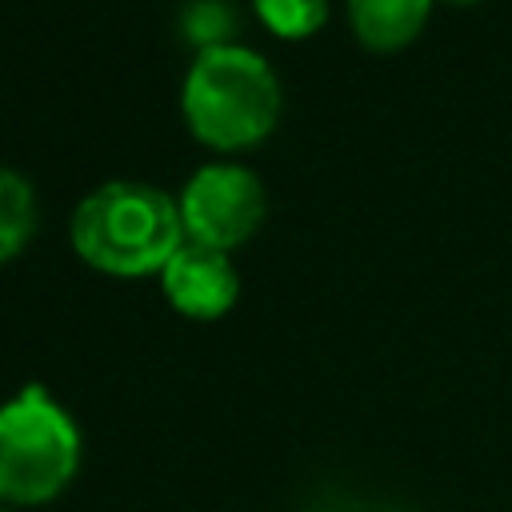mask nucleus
Returning a JSON list of instances; mask_svg holds the SVG:
<instances>
[{"mask_svg": "<svg viewBox=\"0 0 512 512\" xmlns=\"http://www.w3.org/2000/svg\"><path fill=\"white\" fill-rule=\"evenodd\" d=\"M256 12L280 36H308L324 24L328 0H256Z\"/></svg>", "mask_w": 512, "mask_h": 512, "instance_id": "6e6552de", "label": "nucleus"}, {"mask_svg": "<svg viewBox=\"0 0 512 512\" xmlns=\"http://www.w3.org/2000/svg\"><path fill=\"white\" fill-rule=\"evenodd\" d=\"M36 228V192L16 168H0V260L16 256Z\"/></svg>", "mask_w": 512, "mask_h": 512, "instance_id": "0eeeda50", "label": "nucleus"}, {"mask_svg": "<svg viewBox=\"0 0 512 512\" xmlns=\"http://www.w3.org/2000/svg\"><path fill=\"white\" fill-rule=\"evenodd\" d=\"M80 464V432L72 416L48 396V388L28 384L8 404H0V500L4 504H44L64 492Z\"/></svg>", "mask_w": 512, "mask_h": 512, "instance_id": "7ed1b4c3", "label": "nucleus"}, {"mask_svg": "<svg viewBox=\"0 0 512 512\" xmlns=\"http://www.w3.org/2000/svg\"><path fill=\"white\" fill-rule=\"evenodd\" d=\"M76 252L116 276L160 272L164 260L184 244L180 204L144 180H104L72 212Z\"/></svg>", "mask_w": 512, "mask_h": 512, "instance_id": "f257e3e1", "label": "nucleus"}, {"mask_svg": "<svg viewBox=\"0 0 512 512\" xmlns=\"http://www.w3.org/2000/svg\"><path fill=\"white\" fill-rule=\"evenodd\" d=\"M160 284H164V296L184 316H200V320L228 312L236 292H240V276H236L228 252L212 248V244H200V240H188V236L164 260Z\"/></svg>", "mask_w": 512, "mask_h": 512, "instance_id": "39448f33", "label": "nucleus"}, {"mask_svg": "<svg viewBox=\"0 0 512 512\" xmlns=\"http://www.w3.org/2000/svg\"><path fill=\"white\" fill-rule=\"evenodd\" d=\"M180 104L200 140L240 148L272 132L280 116V80L256 48L212 40L188 64Z\"/></svg>", "mask_w": 512, "mask_h": 512, "instance_id": "f03ea898", "label": "nucleus"}, {"mask_svg": "<svg viewBox=\"0 0 512 512\" xmlns=\"http://www.w3.org/2000/svg\"><path fill=\"white\" fill-rule=\"evenodd\" d=\"M428 8L432 0H348V20L368 48H400L420 32Z\"/></svg>", "mask_w": 512, "mask_h": 512, "instance_id": "423d86ee", "label": "nucleus"}, {"mask_svg": "<svg viewBox=\"0 0 512 512\" xmlns=\"http://www.w3.org/2000/svg\"><path fill=\"white\" fill-rule=\"evenodd\" d=\"M180 220H184V236L212 244V248H232L240 240H248L256 232V224L264 220L268 196L264 184L252 168L244 164H200L184 188H180Z\"/></svg>", "mask_w": 512, "mask_h": 512, "instance_id": "20e7f679", "label": "nucleus"}, {"mask_svg": "<svg viewBox=\"0 0 512 512\" xmlns=\"http://www.w3.org/2000/svg\"><path fill=\"white\" fill-rule=\"evenodd\" d=\"M0 512H4V508H0Z\"/></svg>", "mask_w": 512, "mask_h": 512, "instance_id": "1a4fd4ad", "label": "nucleus"}]
</instances>
